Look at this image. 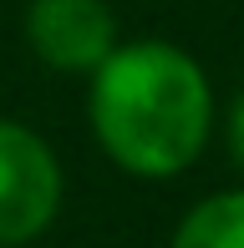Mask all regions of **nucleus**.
Instances as JSON below:
<instances>
[{
    "instance_id": "obj_3",
    "label": "nucleus",
    "mask_w": 244,
    "mask_h": 248,
    "mask_svg": "<svg viewBox=\"0 0 244 248\" xmlns=\"http://www.w3.org/2000/svg\"><path fill=\"white\" fill-rule=\"evenodd\" d=\"M26 41L56 71H97L117 51V20L102 0H31Z\"/></svg>"
},
{
    "instance_id": "obj_6",
    "label": "nucleus",
    "mask_w": 244,
    "mask_h": 248,
    "mask_svg": "<svg viewBox=\"0 0 244 248\" xmlns=\"http://www.w3.org/2000/svg\"><path fill=\"white\" fill-rule=\"evenodd\" d=\"M0 248H5V243H0Z\"/></svg>"
},
{
    "instance_id": "obj_4",
    "label": "nucleus",
    "mask_w": 244,
    "mask_h": 248,
    "mask_svg": "<svg viewBox=\"0 0 244 248\" xmlns=\"http://www.w3.org/2000/svg\"><path fill=\"white\" fill-rule=\"evenodd\" d=\"M173 248H244V187L193 202L173 233Z\"/></svg>"
},
{
    "instance_id": "obj_2",
    "label": "nucleus",
    "mask_w": 244,
    "mask_h": 248,
    "mask_svg": "<svg viewBox=\"0 0 244 248\" xmlns=\"http://www.w3.org/2000/svg\"><path fill=\"white\" fill-rule=\"evenodd\" d=\"M61 208L56 152L20 122H0V243L36 238Z\"/></svg>"
},
{
    "instance_id": "obj_5",
    "label": "nucleus",
    "mask_w": 244,
    "mask_h": 248,
    "mask_svg": "<svg viewBox=\"0 0 244 248\" xmlns=\"http://www.w3.org/2000/svg\"><path fill=\"white\" fill-rule=\"evenodd\" d=\"M229 152H234V167L244 172V92L234 101V111H229Z\"/></svg>"
},
{
    "instance_id": "obj_1",
    "label": "nucleus",
    "mask_w": 244,
    "mask_h": 248,
    "mask_svg": "<svg viewBox=\"0 0 244 248\" xmlns=\"http://www.w3.org/2000/svg\"><path fill=\"white\" fill-rule=\"evenodd\" d=\"M87 111L102 152L122 172L178 177L209 142L214 92L188 51L168 41H132L92 71Z\"/></svg>"
}]
</instances>
